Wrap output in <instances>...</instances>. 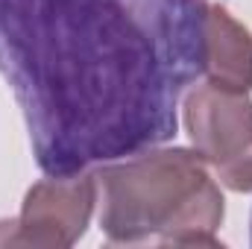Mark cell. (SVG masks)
<instances>
[{
    "label": "cell",
    "mask_w": 252,
    "mask_h": 249,
    "mask_svg": "<svg viewBox=\"0 0 252 249\" xmlns=\"http://www.w3.org/2000/svg\"><path fill=\"white\" fill-rule=\"evenodd\" d=\"M208 0H0V73L47 176L176 135L202 76Z\"/></svg>",
    "instance_id": "obj_1"
},
{
    "label": "cell",
    "mask_w": 252,
    "mask_h": 249,
    "mask_svg": "<svg viewBox=\"0 0 252 249\" xmlns=\"http://www.w3.org/2000/svg\"><path fill=\"white\" fill-rule=\"evenodd\" d=\"M202 76L226 91H252V35L223 6L205 9V53Z\"/></svg>",
    "instance_id": "obj_5"
},
{
    "label": "cell",
    "mask_w": 252,
    "mask_h": 249,
    "mask_svg": "<svg viewBox=\"0 0 252 249\" xmlns=\"http://www.w3.org/2000/svg\"><path fill=\"white\" fill-rule=\"evenodd\" d=\"M217 176H220V185H226L229 190L250 193L252 190V144L241 156H235L232 161L220 164L217 167Z\"/></svg>",
    "instance_id": "obj_6"
},
{
    "label": "cell",
    "mask_w": 252,
    "mask_h": 249,
    "mask_svg": "<svg viewBox=\"0 0 252 249\" xmlns=\"http://www.w3.org/2000/svg\"><path fill=\"white\" fill-rule=\"evenodd\" d=\"M100 229L109 244L220 247L226 199L196 150L147 147L97 173Z\"/></svg>",
    "instance_id": "obj_2"
},
{
    "label": "cell",
    "mask_w": 252,
    "mask_h": 249,
    "mask_svg": "<svg viewBox=\"0 0 252 249\" xmlns=\"http://www.w3.org/2000/svg\"><path fill=\"white\" fill-rule=\"evenodd\" d=\"M185 129L193 150L214 170L252 144V100L250 94L199 85L185 100Z\"/></svg>",
    "instance_id": "obj_4"
},
{
    "label": "cell",
    "mask_w": 252,
    "mask_h": 249,
    "mask_svg": "<svg viewBox=\"0 0 252 249\" xmlns=\"http://www.w3.org/2000/svg\"><path fill=\"white\" fill-rule=\"evenodd\" d=\"M97 196V176L85 170L35 182L24 196L21 217L0 220V247H73L88 229Z\"/></svg>",
    "instance_id": "obj_3"
},
{
    "label": "cell",
    "mask_w": 252,
    "mask_h": 249,
    "mask_svg": "<svg viewBox=\"0 0 252 249\" xmlns=\"http://www.w3.org/2000/svg\"><path fill=\"white\" fill-rule=\"evenodd\" d=\"M250 244H252V235H250Z\"/></svg>",
    "instance_id": "obj_7"
}]
</instances>
